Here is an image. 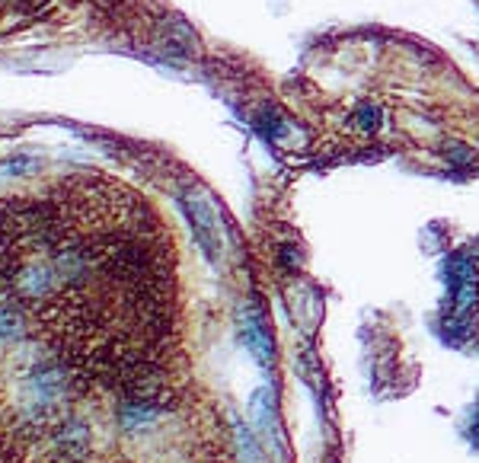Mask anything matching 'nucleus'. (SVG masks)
<instances>
[{
	"label": "nucleus",
	"instance_id": "0eeeda50",
	"mask_svg": "<svg viewBox=\"0 0 479 463\" xmlns=\"http://www.w3.org/2000/svg\"><path fill=\"white\" fill-rule=\"evenodd\" d=\"M234 435H236V447H240V454H243L246 463H262V451H259V441L246 428L240 419H234Z\"/></svg>",
	"mask_w": 479,
	"mask_h": 463
},
{
	"label": "nucleus",
	"instance_id": "423d86ee",
	"mask_svg": "<svg viewBox=\"0 0 479 463\" xmlns=\"http://www.w3.org/2000/svg\"><path fill=\"white\" fill-rule=\"evenodd\" d=\"M250 409H252V419H256V425H259L262 431L275 428V413H272V393H268L266 387L252 393Z\"/></svg>",
	"mask_w": 479,
	"mask_h": 463
},
{
	"label": "nucleus",
	"instance_id": "1a4fd4ad",
	"mask_svg": "<svg viewBox=\"0 0 479 463\" xmlns=\"http://www.w3.org/2000/svg\"><path fill=\"white\" fill-rule=\"evenodd\" d=\"M441 150H444V157L454 163V166H470V163H476V154H473L467 144H460V141H447Z\"/></svg>",
	"mask_w": 479,
	"mask_h": 463
},
{
	"label": "nucleus",
	"instance_id": "f03ea898",
	"mask_svg": "<svg viewBox=\"0 0 479 463\" xmlns=\"http://www.w3.org/2000/svg\"><path fill=\"white\" fill-rule=\"evenodd\" d=\"M447 291H451V304H454V317H467L476 304V262L467 259L463 252L451 256L444 266Z\"/></svg>",
	"mask_w": 479,
	"mask_h": 463
},
{
	"label": "nucleus",
	"instance_id": "f257e3e1",
	"mask_svg": "<svg viewBox=\"0 0 479 463\" xmlns=\"http://www.w3.org/2000/svg\"><path fill=\"white\" fill-rule=\"evenodd\" d=\"M182 212H186L189 224H192V234H196V243L202 246V252L212 262H218L220 256V236H218V218H214V208L208 202V196L202 192H182Z\"/></svg>",
	"mask_w": 479,
	"mask_h": 463
},
{
	"label": "nucleus",
	"instance_id": "20e7f679",
	"mask_svg": "<svg viewBox=\"0 0 479 463\" xmlns=\"http://www.w3.org/2000/svg\"><path fill=\"white\" fill-rule=\"evenodd\" d=\"M160 415H163V406L157 399H141V397H128L115 409V419H119L122 431H141L147 428V425H154Z\"/></svg>",
	"mask_w": 479,
	"mask_h": 463
},
{
	"label": "nucleus",
	"instance_id": "6e6552de",
	"mask_svg": "<svg viewBox=\"0 0 479 463\" xmlns=\"http://www.w3.org/2000/svg\"><path fill=\"white\" fill-rule=\"evenodd\" d=\"M355 119H358V128L367 131V135H374V131L381 128V109L374 106V103H361Z\"/></svg>",
	"mask_w": 479,
	"mask_h": 463
},
{
	"label": "nucleus",
	"instance_id": "39448f33",
	"mask_svg": "<svg viewBox=\"0 0 479 463\" xmlns=\"http://www.w3.org/2000/svg\"><path fill=\"white\" fill-rule=\"evenodd\" d=\"M29 317L26 310L17 307L10 301H0V342H10V345H23L29 339Z\"/></svg>",
	"mask_w": 479,
	"mask_h": 463
},
{
	"label": "nucleus",
	"instance_id": "7ed1b4c3",
	"mask_svg": "<svg viewBox=\"0 0 479 463\" xmlns=\"http://www.w3.org/2000/svg\"><path fill=\"white\" fill-rule=\"evenodd\" d=\"M240 342H243L246 351H250L262 367L272 365V355H275L272 336H268L266 323H262V313L256 307H246L243 313H240Z\"/></svg>",
	"mask_w": 479,
	"mask_h": 463
}]
</instances>
